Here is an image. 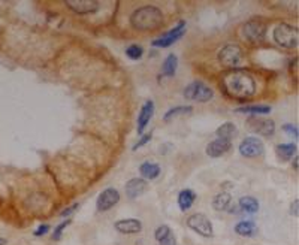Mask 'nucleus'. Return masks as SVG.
<instances>
[{"mask_svg": "<svg viewBox=\"0 0 299 245\" xmlns=\"http://www.w3.org/2000/svg\"><path fill=\"white\" fill-rule=\"evenodd\" d=\"M147 181L142 178H132L126 182L124 188H126V196L129 199H136L141 194H144V191L147 190Z\"/></svg>", "mask_w": 299, "mask_h": 245, "instance_id": "2eb2a0df", "label": "nucleus"}, {"mask_svg": "<svg viewBox=\"0 0 299 245\" xmlns=\"http://www.w3.org/2000/svg\"><path fill=\"white\" fill-rule=\"evenodd\" d=\"M235 232L239 235V236H255L256 232H258V227L253 221H239L236 226H235Z\"/></svg>", "mask_w": 299, "mask_h": 245, "instance_id": "5701e85b", "label": "nucleus"}, {"mask_svg": "<svg viewBox=\"0 0 299 245\" xmlns=\"http://www.w3.org/2000/svg\"><path fill=\"white\" fill-rule=\"evenodd\" d=\"M65 5L75 14L87 15L94 14L99 9V3L96 0H66Z\"/></svg>", "mask_w": 299, "mask_h": 245, "instance_id": "9b49d317", "label": "nucleus"}, {"mask_svg": "<svg viewBox=\"0 0 299 245\" xmlns=\"http://www.w3.org/2000/svg\"><path fill=\"white\" fill-rule=\"evenodd\" d=\"M242 60H244V53H242L239 45L227 43L219 51V62L224 68L236 69L242 63Z\"/></svg>", "mask_w": 299, "mask_h": 245, "instance_id": "39448f33", "label": "nucleus"}, {"mask_svg": "<svg viewBox=\"0 0 299 245\" xmlns=\"http://www.w3.org/2000/svg\"><path fill=\"white\" fill-rule=\"evenodd\" d=\"M239 114H253V115H263V114H271L272 108L269 105H245L241 108L235 109Z\"/></svg>", "mask_w": 299, "mask_h": 245, "instance_id": "412c9836", "label": "nucleus"}, {"mask_svg": "<svg viewBox=\"0 0 299 245\" xmlns=\"http://www.w3.org/2000/svg\"><path fill=\"white\" fill-rule=\"evenodd\" d=\"M177 68H178V59L175 54H169L163 65H162V75L163 76H174L175 72H177Z\"/></svg>", "mask_w": 299, "mask_h": 245, "instance_id": "b1692460", "label": "nucleus"}, {"mask_svg": "<svg viewBox=\"0 0 299 245\" xmlns=\"http://www.w3.org/2000/svg\"><path fill=\"white\" fill-rule=\"evenodd\" d=\"M139 174L142 176V179H156L159 175H160V166L157 163H153V162H144L141 166H139Z\"/></svg>", "mask_w": 299, "mask_h": 245, "instance_id": "6ab92c4d", "label": "nucleus"}, {"mask_svg": "<svg viewBox=\"0 0 299 245\" xmlns=\"http://www.w3.org/2000/svg\"><path fill=\"white\" fill-rule=\"evenodd\" d=\"M171 233V229H169V226H166V224H162V226H159L157 229H156V232H154V238L160 242L162 239H165L168 235Z\"/></svg>", "mask_w": 299, "mask_h": 245, "instance_id": "cd10ccee", "label": "nucleus"}, {"mask_svg": "<svg viewBox=\"0 0 299 245\" xmlns=\"http://www.w3.org/2000/svg\"><path fill=\"white\" fill-rule=\"evenodd\" d=\"M239 153L247 159L259 157L263 154V142L256 136H248L239 143Z\"/></svg>", "mask_w": 299, "mask_h": 245, "instance_id": "0eeeda50", "label": "nucleus"}, {"mask_svg": "<svg viewBox=\"0 0 299 245\" xmlns=\"http://www.w3.org/2000/svg\"><path fill=\"white\" fill-rule=\"evenodd\" d=\"M8 244V241L6 239H3V238H0V245H6Z\"/></svg>", "mask_w": 299, "mask_h": 245, "instance_id": "e433bc0d", "label": "nucleus"}, {"mask_svg": "<svg viewBox=\"0 0 299 245\" xmlns=\"http://www.w3.org/2000/svg\"><path fill=\"white\" fill-rule=\"evenodd\" d=\"M236 126L233 123H224L222 124L217 130H216V135L217 138H222V139H227V140H232L235 136H236Z\"/></svg>", "mask_w": 299, "mask_h": 245, "instance_id": "393cba45", "label": "nucleus"}, {"mask_svg": "<svg viewBox=\"0 0 299 245\" xmlns=\"http://www.w3.org/2000/svg\"><path fill=\"white\" fill-rule=\"evenodd\" d=\"M193 111V108L191 106H175V108H171L166 114H165V117H163V120L168 123V121H171V120H174V118H177L178 115H186V114H190Z\"/></svg>", "mask_w": 299, "mask_h": 245, "instance_id": "a878e982", "label": "nucleus"}, {"mask_svg": "<svg viewBox=\"0 0 299 245\" xmlns=\"http://www.w3.org/2000/svg\"><path fill=\"white\" fill-rule=\"evenodd\" d=\"M114 227L124 235H135L139 233L142 230V223L136 218H124V220H118L115 221Z\"/></svg>", "mask_w": 299, "mask_h": 245, "instance_id": "dca6fc26", "label": "nucleus"}, {"mask_svg": "<svg viewBox=\"0 0 299 245\" xmlns=\"http://www.w3.org/2000/svg\"><path fill=\"white\" fill-rule=\"evenodd\" d=\"M232 146V140H227V139H222V138H217L214 140H211L207 146V154L213 159H217V157H222L223 154H226Z\"/></svg>", "mask_w": 299, "mask_h": 245, "instance_id": "4468645a", "label": "nucleus"}, {"mask_svg": "<svg viewBox=\"0 0 299 245\" xmlns=\"http://www.w3.org/2000/svg\"><path fill=\"white\" fill-rule=\"evenodd\" d=\"M187 226L204 238H213L214 230L210 218L205 214H193L187 218Z\"/></svg>", "mask_w": 299, "mask_h": 245, "instance_id": "423d86ee", "label": "nucleus"}, {"mask_svg": "<svg viewBox=\"0 0 299 245\" xmlns=\"http://www.w3.org/2000/svg\"><path fill=\"white\" fill-rule=\"evenodd\" d=\"M130 24L139 32H151L163 24V14L154 5H145L132 12Z\"/></svg>", "mask_w": 299, "mask_h": 245, "instance_id": "f03ea898", "label": "nucleus"}, {"mask_svg": "<svg viewBox=\"0 0 299 245\" xmlns=\"http://www.w3.org/2000/svg\"><path fill=\"white\" fill-rule=\"evenodd\" d=\"M293 169L298 171V157H295V160H293Z\"/></svg>", "mask_w": 299, "mask_h": 245, "instance_id": "c9c22d12", "label": "nucleus"}, {"mask_svg": "<svg viewBox=\"0 0 299 245\" xmlns=\"http://www.w3.org/2000/svg\"><path fill=\"white\" fill-rule=\"evenodd\" d=\"M186 33V21H180L174 29H171L169 32H166L163 36H160L159 39H154L151 42L153 46L156 48H166V46H171L174 45L177 40H180L183 37V35Z\"/></svg>", "mask_w": 299, "mask_h": 245, "instance_id": "6e6552de", "label": "nucleus"}, {"mask_svg": "<svg viewBox=\"0 0 299 245\" xmlns=\"http://www.w3.org/2000/svg\"><path fill=\"white\" fill-rule=\"evenodd\" d=\"M283 132H286L289 136L298 139V126H296V124H292V123L284 124V126H283Z\"/></svg>", "mask_w": 299, "mask_h": 245, "instance_id": "7c9ffc66", "label": "nucleus"}, {"mask_svg": "<svg viewBox=\"0 0 299 245\" xmlns=\"http://www.w3.org/2000/svg\"><path fill=\"white\" fill-rule=\"evenodd\" d=\"M151 138H153V133L151 132H150V133H145V135H141V139L133 145V151H136L138 148H142V146L145 145V143H148L150 140H151Z\"/></svg>", "mask_w": 299, "mask_h": 245, "instance_id": "c756f323", "label": "nucleus"}, {"mask_svg": "<svg viewBox=\"0 0 299 245\" xmlns=\"http://www.w3.org/2000/svg\"><path fill=\"white\" fill-rule=\"evenodd\" d=\"M196 201V193L191 188H184L178 194V207L183 212L188 211Z\"/></svg>", "mask_w": 299, "mask_h": 245, "instance_id": "a211bd4d", "label": "nucleus"}, {"mask_svg": "<svg viewBox=\"0 0 299 245\" xmlns=\"http://www.w3.org/2000/svg\"><path fill=\"white\" fill-rule=\"evenodd\" d=\"M159 245H177V239H175V235L171 232L165 239H162L160 242H159Z\"/></svg>", "mask_w": 299, "mask_h": 245, "instance_id": "473e14b6", "label": "nucleus"}, {"mask_svg": "<svg viewBox=\"0 0 299 245\" xmlns=\"http://www.w3.org/2000/svg\"><path fill=\"white\" fill-rule=\"evenodd\" d=\"M275 153H277V156L280 157V160H283V162H287V160H290L293 156H295V153H296V143H280V145H277L275 146Z\"/></svg>", "mask_w": 299, "mask_h": 245, "instance_id": "4be33fe9", "label": "nucleus"}, {"mask_svg": "<svg viewBox=\"0 0 299 245\" xmlns=\"http://www.w3.org/2000/svg\"><path fill=\"white\" fill-rule=\"evenodd\" d=\"M298 207H299V201H298V199H295V201L292 202V205H290V214H292L293 217H298V214H299Z\"/></svg>", "mask_w": 299, "mask_h": 245, "instance_id": "f704fd0d", "label": "nucleus"}, {"mask_svg": "<svg viewBox=\"0 0 299 245\" xmlns=\"http://www.w3.org/2000/svg\"><path fill=\"white\" fill-rule=\"evenodd\" d=\"M248 126H250V129L255 133L265 136V138H271L275 133V123L268 118H255L253 117V118H250V121H248Z\"/></svg>", "mask_w": 299, "mask_h": 245, "instance_id": "f8f14e48", "label": "nucleus"}, {"mask_svg": "<svg viewBox=\"0 0 299 245\" xmlns=\"http://www.w3.org/2000/svg\"><path fill=\"white\" fill-rule=\"evenodd\" d=\"M49 232V226L48 224H42V226H39L35 232H33V235L35 236H42V235H46Z\"/></svg>", "mask_w": 299, "mask_h": 245, "instance_id": "72a5a7b5", "label": "nucleus"}, {"mask_svg": "<svg viewBox=\"0 0 299 245\" xmlns=\"http://www.w3.org/2000/svg\"><path fill=\"white\" fill-rule=\"evenodd\" d=\"M126 56L130 60H139L144 56V48L138 43H132L126 48Z\"/></svg>", "mask_w": 299, "mask_h": 245, "instance_id": "bb28decb", "label": "nucleus"}, {"mask_svg": "<svg viewBox=\"0 0 299 245\" xmlns=\"http://www.w3.org/2000/svg\"><path fill=\"white\" fill-rule=\"evenodd\" d=\"M118 202H120L118 190L114 188V187H108L101 194H99L97 202H96V208H97V211H101V212H107V211L112 210Z\"/></svg>", "mask_w": 299, "mask_h": 245, "instance_id": "1a4fd4ad", "label": "nucleus"}, {"mask_svg": "<svg viewBox=\"0 0 299 245\" xmlns=\"http://www.w3.org/2000/svg\"><path fill=\"white\" fill-rule=\"evenodd\" d=\"M244 37L252 43H261L266 35V26L262 21H248L242 29Z\"/></svg>", "mask_w": 299, "mask_h": 245, "instance_id": "9d476101", "label": "nucleus"}, {"mask_svg": "<svg viewBox=\"0 0 299 245\" xmlns=\"http://www.w3.org/2000/svg\"><path fill=\"white\" fill-rule=\"evenodd\" d=\"M184 97L191 102L205 104V102H210L214 97V91L207 84H204L201 81H194L184 88Z\"/></svg>", "mask_w": 299, "mask_h": 245, "instance_id": "20e7f679", "label": "nucleus"}, {"mask_svg": "<svg viewBox=\"0 0 299 245\" xmlns=\"http://www.w3.org/2000/svg\"><path fill=\"white\" fill-rule=\"evenodd\" d=\"M71 223H72V220H66V221H63V223H60V224L54 229L53 239H54V241H60V239H62V233H63V230H65Z\"/></svg>", "mask_w": 299, "mask_h": 245, "instance_id": "c85d7f7f", "label": "nucleus"}, {"mask_svg": "<svg viewBox=\"0 0 299 245\" xmlns=\"http://www.w3.org/2000/svg\"><path fill=\"white\" fill-rule=\"evenodd\" d=\"M79 208V204H74V205H71V207H68V208H65L62 212H60V217H69L71 214H74L76 210Z\"/></svg>", "mask_w": 299, "mask_h": 245, "instance_id": "2f4dec72", "label": "nucleus"}, {"mask_svg": "<svg viewBox=\"0 0 299 245\" xmlns=\"http://www.w3.org/2000/svg\"><path fill=\"white\" fill-rule=\"evenodd\" d=\"M154 102L151 101V99H148V101H145V104L142 105V108H141V111H139V115H138V135H142L144 133V130H145V127L148 126V123H150V120L153 118V115H154Z\"/></svg>", "mask_w": 299, "mask_h": 245, "instance_id": "ddd939ff", "label": "nucleus"}, {"mask_svg": "<svg viewBox=\"0 0 299 245\" xmlns=\"http://www.w3.org/2000/svg\"><path fill=\"white\" fill-rule=\"evenodd\" d=\"M272 36L275 42L286 50H293L298 46V29L287 23H280L278 26H275Z\"/></svg>", "mask_w": 299, "mask_h": 245, "instance_id": "7ed1b4c3", "label": "nucleus"}, {"mask_svg": "<svg viewBox=\"0 0 299 245\" xmlns=\"http://www.w3.org/2000/svg\"><path fill=\"white\" fill-rule=\"evenodd\" d=\"M223 90L227 96L238 101L250 99L256 93V79L244 69H232L222 78Z\"/></svg>", "mask_w": 299, "mask_h": 245, "instance_id": "f257e3e1", "label": "nucleus"}, {"mask_svg": "<svg viewBox=\"0 0 299 245\" xmlns=\"http://www.w3.org/2000/svg\"><path fill=\"white\" fill-rule=\"evenodd\" d=\"M238 207L241 211L247 214H256L259 211V201L253 198V196H242L238 202Z\"/></svg>", "mask_w": 299, "mask_h": 245, "instance_id": "aec40b11", "label": "nucleus"}, {"mask_svg": "<svg viewBox=\"0 0 299 245\" xmlns=\"http://www.w3.org/2000/svg\"><path fill=\"white\" fill-rule=\"evenodd\" d=\"M232 207H233V201H232V196H230L227 191H222V193H219V194L214 196V199H213V208H214L216 211H219V212H222V211L230 212Z\"/></svg>", "mask_w": 299, "mask_h": 245, "instance_id": "f3484780", "label": "nucleus"}]
</instances>
